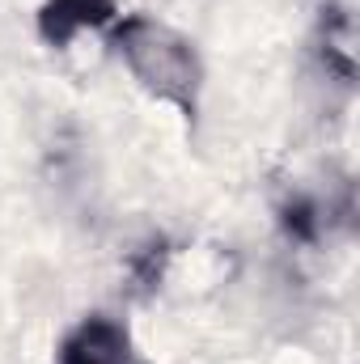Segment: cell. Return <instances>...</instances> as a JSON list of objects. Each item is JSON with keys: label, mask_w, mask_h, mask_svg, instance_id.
<instances>
[{"label": "cell", "mask_w": 360, "mask_h": 364, "mask_svg": "<svg viewBox=\"0 0 360 364\" xmlns=\"http://www.w3.org/2000/svg\"><path fill=\"white\" fill-rule=\"evenodd\" d=\"M110 47L153 97L170 102L186 123H195L199 90H203V60L186 34L149 13H127L110 21Z\"/></svg>", "instance_id": "obj_1"}, {"label": "cell", "mask_w": 360, "mask_h": 364, "mask_svg": "<svg viewBox=\"0 0 360 364\" xmlns=\"http://www.w3.org/2000/svg\"><path fill=\"white\" fill-rule=\"evenodd\" d=\"M55 364H140V356H136L132 335L119 318L90 314L64 335Z\"/></svg>", "instance_id": "obj_2"}, {"label": "cell", "mask_w": 360, "mask_h": 364, "mask_svg": "<svg viewBox=\"0 0 360 364\" xmlns=\"http://www.w3.org/2000/svg\"><path fill=\"white\" fill-rule=\"evenodd\" d=\"M119 17L115 0H43L38 9V38L64 51L81 30H102Z\"/></svg>", "instance_id": "obj_3"}, {"label": "cell", "mask_w": 360, "mask_h": 364, "mask_svg": "<svg viewBox=\"0 0 360 364\" xmlns=\"http://www.w3.org/2000/svg\"><path fill=\"white\" fill-rule=\"evenodd\" d=\"M280 225H284V233H288L292 242L314 246V242H318V203L305 199V195H292V199L280 208Z\"/></svg>", "instance_id": "obj_4"}]
</instances>
